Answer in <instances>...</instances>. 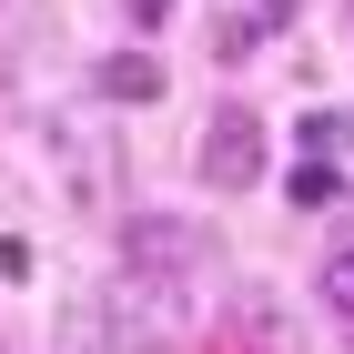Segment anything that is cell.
<instances>
[{
    "label": "cell",
    "instance_id": "obj_1",
    "mask_svg": "<svg viewBox=\"0 0 354 354\" xmlns=\"http://www.w3.org/2000/svg\"><path fill=\"white\" fill-rule=\"evenodd\" d=\"M122 263H132V283H162V294H183L192 273L213 263V233L183 213H132V233H122Z\"/></svg>",
    "mask_w": 354,
    "mask_h": 354
},
{
    "label": "cell",
    "instance_id": "obj_3",
    "mask_svg": "<svg viewBox=\"0 0 354 354\" xmlns=\"http://www.w3.org/2000/svg\"><path fill=\"white\" fill-rule=\"evenodd\" d=\"M91 91H102V102H162V61L152 51H111L102 71H91Z\"/></svg>",
    "mask_w": 354,
    "mask_h": 354
},
{
    "label": "cell",
    "instance_id": "obj_5",
    "mask_svg": "<svg viewBox=\"0 0 354 354\" xmlns=\"http://www.w3.org/2000/svg\"><path fill=\"white\" fill-rule=\"evenodd\" d=\"M344 142H354V111H314L304 122V162H334Z\"/></svg>",
    "mask_w": 354,
    "mask_h": 354
},
{
    "label": "cell",
    "instance_id": "obj_7",
    "mask_svg": "<svg viewBox=\"0 0 354 354\" xmlns=\"http://www.w3.org/2000/svg\"><path fill=\"white\" fill-rule=\"evenodd\" d=\"M122 10H132L142 30H152V21H172V0H122Z\"/></svg>",
    "mask_w": 354,
    "mask_h": 354
},
{
    "label": "cell",
    "instance_id": "obj_6",
    "mask_svg": "<svg viewBox=\"0 0 354 354\" xmlns=\"http://www.w3.org/2000/svg\"><path fill=\"white\" fill-rule=\"evenodd\" d=\"M324 304H334V314H354V253H334V263H324Z\"/></svg>",
    "mask_w": 354,
    "mask_h": 354
},
{
    "label": "cell",
    "instance_id": "obj_4",
    "mask_svg": "<svg viewBox=\"0 0 354 354\" xmlns=\"http://www.w3.org/2000/svg\"><path fill=\"white\" fill-rule=\"evenodd\" d=\"M283 192H294L304 213H334V203H344V172H334V162H294V183H283Z\"/></svg>",
    "mask_w": 354,
    "mask_h": 354
},
{
    "label": "cell",
    "instance_id": "obj_2",
    "mask_svg": "<svg viewBox=\"0 0 354 354\" xmlns=\"http://www.w3.org/2000/svg\"><path fill=\"white\" fill-rule=\"evenodd\" d=\"M192 162H203V183H213V192H243L253 172H263V122H253L243 102H223L213 122H203V152H192Z\"/></svg>",
    "mask_w": 354,
    "mask_h": 354
}]
</instances>
